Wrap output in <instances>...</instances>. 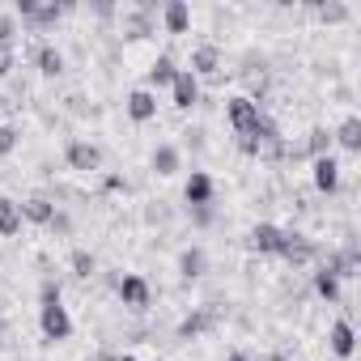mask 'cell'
Segmentation results:
<instances>
[{"label":"cell","mask_w":361,"mask_h":361,"mask_svg":"<svg viewBox=\"0 0 361 361\" xmlns=\"http://www.w3.org/2000/svg\"><path fill=\"white\" fill-rule=\"evenodd\" d=\"M39 298H43V310H39L43 336H47V340H68V336H73V319H68V310H64V302H60V285H56V281H43Z\"/></svg>","instance_id":"1"},{"label":"cell","mask_w":361,"mask_h":361,"mask_svg":"<svg viewBox=\"0 0 361 361\" xmlns=\"http://www.w3.org/2000/svg\"><path fill=\"white\" fill-rule=\"evenodd\" d=\"M226 119H230V128L238 132V136H251L255 128H259V119H264V111H259V102L255 98H230L226 102Z\"/></svg>","instance_id":"2"},{"label":"cell","mask_w":361,"mask_h":361,"mask_svg":"<svg viewBox=\"0 0 361 361\" xmlns=\"http://www.w3.org/2000/svg\"><path fill=\"white\" fill-rule=\"evenodd\" d=\"M310 174H314V188H319L323 196H336V192H340V161H336L331 153L314 157V161H310Z\"/></svg>","instance_id":"3"},{"label":"cell","mask_w":361,"mask_h":361,"mask_svg":"<svg viewBox=\"0 0 361 361\" xmlns=\"http://www.w3.org/2000/svg\"><path fill=\"white\" fill-rule=\"evenodd\" d=\"M64 161H68L73 170L90 174V170H98V166H102V149H98V145H90V140H68Z\"/></svg>","instance_id":"4"},{"label":"cell","mask_w":361,"mask_h":361,"mask_svg":"<svg viewBox=\"0 0 361 361\" xmlns=\"http://www.w3.org/2000/svg\"><path fill=\"white\" fill-rule=\"evenodd\" d=\"M170 94H174V106L178 111H192L200 102V77H192L188 68H178L174 81H170Z\"/></svg>","instance_id":"5"},{"label":"cell","mask_w":361,"mask_h":361,"mask_svg":"<svg viewBox=\"0 0 361 361\" xmlns=\"http://www.w3.org/2000/svg\"><path fill=\"white\" fill-rule=\"evenodd\" d=\"M251 251H259V255H281V243H285V230L281 226H272V221H259V226H251Z\"/></svg>","instance_id":"6"},{"label":"cell","mask_w":361,"mask_h":361,"mask_svg":"<svg viewBox=\"0 0 361 361\" xmlns=\"http://www.w3.org/2000/svg\"><path fill=\"white\" fill-rule=\"evenodd\" d=\"M319 255V247L306 238V234H293V230H285V243H281V259H289L293 268H302V264H310Z\"/></svg>","instance_id":"7"},{"label":"cell","mask_w":361,"mask_h":361,"mask_svg":"<svg viewBox=\"0 0 361 361\" xmlns=\"http://www.w3.org/2000/svg\"><path fill=\"white\" fill-rule=\"evenodd\" d=\"M319 268H323V272H331L336 281H348V276H357V247L348 243L344 251H327Z\"/></svg>","instance_id":"8"},{"label":"cell","mask_w":361,"mask_h":361,"mask_svg":"<svg viewBox=\"0 0 361 361\" xmlns=\"http://www.w3.org/2000/svg\"><path fill=\"white\" fill-rule=\"evenodd\" d=\"M115 289H119V302H123L128 310H145V306H149V298H153V289H149V281H145V276H123Z\"/></svg>","instance_id":"9"},{"label":"cell","mask_w":361,"mask_h":361,"mask_svg":"<svg viewBox=\"0 0 361 361\" xmlns=\"http://www.w3.org/2000/svg\"><path fill=\"white\" fill-rule=\"evenodd\" d=\"M209 327H217V310H213V306H200V310H192L183 323H178L174 336H178V340H196V336H204Z\"/></svg>","instance_id":"10"},{"label":"cell","mask_w":361,"mask_h":361,"mask_svg":"<svg viewBox=\"0 0 361 361\" xmlns=\"http://www.w3.org/2000/svg\"><path fill=\"white\" fill-rule=\"evenodd\" d=\"M183 200H188L192 209H200V204H213V178H209L204 170H192V178L183 183Z\"/></svg>","instance_id":"11"},{"label":"cell","mask_w":361,"mask_h":361,"mask_svg":"<svg viewBox=\"0 0 361 361\" xmlns=\"http://www.w3.org/2000/svg\"><path fill=\"white\" fill-rule=\"evenodd\" d=\"M123 106H128V115H132L136 123H149V119L157 115V94H149V90L140 85V90H132V94H128V102H123Z\"/></svg>","instance_id":"12"},{"label":"cell","mask_w":361,"mask_h":361,"mask_svg":"<svg viewBox=\"0 0 361 361\" xmlns=\"http://www.w3.org/2000/svg\"><path fill=\"white\" fill-rule=\"evenodd\" d=\"M209 272V251L204 247H188L183 255H178V276L183 281H200Z\"/></svg>","instance_id":"13"},{"label":"cell","mask_w":361,"mask_h":361,"mask_svg":"<svg viewBox=\"0 0 361 361\" xmlns=\"http://www.w3.org/2000/svg\"><path fill=\"white\" fill-rule=\"evenodd\" d=\"M353 340H357V336H353V323H348V319H336L331 331H327V344H331V353H336L340 361L353 357Z\"/></svg>","instance_id":"14"},{"label":"cell","mask_w":361,"mask_h":361,"mask_svg":"<svg viewBox=\"0 0 361 361\" xmlns=\"http://www.w3.org/2000/svg\"><path fill=\"white\" fill-rule=\"evenodd\" d=\"M149 166H153V174L170 178V174H178V166H183V153H178L174 145H157L153 157H149Z\"/></svg>","instance_id":"15"},{"label":"cell","mask_w":361,"mask_h":361,"mask_svg":"<svg viewBox=\"0 0 361 361\" xmlns=\"http://www.w3.org/2000/svg\"><path fill=\"white\" fill-rule=\"evenodd\" d=\"M217 68H221V51H217L213 43H204V47L192 51V68H188L192 77H213Z\"/></svg>","instance_id":"16"},{"label":"cell","mask_w":361,"mask_h":361,"mask_svg":"<svg viewBox=\"0 0 361 361\" xmlns=\"http://www.w3.org/2000/svg\"><path fill=\"white\" fill-rule=\"evenodd\" d=\"M161 22H166V35H188V26H192V9L183 5V0H170V5L161 9Z\"/></svg>","instance_id":"17"},{"label":"cell","mask_w":361,"mask_h":361,"mask_svg":"<svg viewBox=\"0 0 361 361\" xmlns=\"http://www.w3.org/2000/svg\"><path fill=\"white\" fill-rule=\"evenodd\" d=\"M22 209V221H35V226H47L51 217H56V204L47 200V196H30L26 204H18Z\"/></svg>","instance_id":"18"},{"label":"cell","mask_w":361,"mask_h":361,"mask_svg":"<svg viewBox=\"0 0 361 361\" xmlns=\"http://www.w3.org/2000/svg\"><path fill=\"white\" fill-rule=\"evenodd\" d=\"M35 60H39V73H43V77H60V73H64V51H60L56 43H43V47L35 51Z\"/></svg>","instance_id":"19"},{"label":"cell","mask_w":361,"mask_h":361,"mask_svg":"<svg viewBox=\"0 0 361 361\" xmlns=\"http://www.w3.org/2000/svg\"><path fill=\"white\" fill-rule=\"evenodd\" d=\"M331 140H340L348 153H361V119L357 115H344V123L331 132Z\"/></svg>","instance_id":"20"},{"label":"cell","mask_w":361,"mask_h":361,"mask_svg":"<svg viewBox=\"0 0 361 361\" xmlns=\"http://www.w3.org/2000/svg\"><path fill=\"white\" fill-rule=\"evenodd\" d=\"M174 73H178V68H174V60H170V56H157V60H153V68H149V85H145V90L153 94V90L170 85V81H174Z\"/></svg>","instance_id":"21"},{"label":"cell","mask_w":361,"mask_h":361,"mask_svg":"<svg viewBox=\"0 0 361 361\" xmlns=\"http://www.w3.org/2000/svg\"><path fill=\"white\" fill-rule=\"evenodd\" d=\"M149 30H153V22H149V5L136 9V13H123V39H145Z\"/></svg>","instance_id":"22"},{"label":"cell","mask_w":361,"mask_h":361,"mask_svg":"<svg viewBox=\"0 0 361 361\" xmlns=\"http://www.w3.org/2000/svg\"><path fill=\"white\" fill-rule=\"evenodd\" d=\"M18 230H22V209H18V200H0V234L13 238Z\"/></svg>","instance_id":"23"},{"label":"cell","mask_w":361,"mask_h":361,"mask_svg":"<svg viewBox=\"0 0 361 361\" xmlns=\"http://www.w3.org/2000/svg\"><path fill=\"white\" fill-rule=\"evenodd\" d=\"M68 13V5H39L35 13H30V26H39V30H47V26H56L60 18Z\"/></svg>","instance_id":"24"},{"label":"cell","mask_w":361,"mask_h":361,"mask_svg":"<svg viewBox=\"0 0 361 361\" xmlns=\"http://www.w3.org/2000/svg\"><path fill=\"white\" fill-rule=\"evenodd\" d=\"M68 264H73V276H81V281H90V276H94V272H98V259H94V255H90V251H85V247H77V251H73V259H68Z\"/></svg>","instance_id":"25"},{"label":"cell","mask_w":361,"mask_h":361,"mask_svg":"<svg viewBox=\"0 0 361 361\" xmlns=\"http://www.w3.org/2000/svg\"><path fill=\"white\" fill-rule=\"evenodd\" d=\"M314 293H319L323 302H340V281H336L331 272L319 268V272H314Z\"/></svg>","instance_id":"26"},{"label":"cell","mask_w":361,"mask_h":361,"mask_svg":"<svg viewBox=\"0 0 361 361\" xmlns=\"http://www.w3.org/2000/svg\"><path fill=\"white\" fill-rule=\"evenodd\" d=\"M319 22H327V26L348 22V5H319Z\"/></svg>","instance_id":"27"},{"label":"cell","mask_w":361,"mask_h":361,"mask_svg":"<svg viewBox=\"0 0 361 361\" xmlns=\"http://www.w3.org/2000/svg\"><path fill=\"white\" fill-rule=\"evenodd\" d=\"M13 35H18V18L13 13H0V47H9Z\"/></svg>","instance_id":"28"},{"label":"cell","mask_w":361,"mask_h":361,"mask_svg":"<svg viewBox=\"0 0 361 361\" xmlns=\"http://www.w3.org/2000/svg\"><path fill=\"white\" fill-rule=\"evenodd\" d=\"M13 149H18V128L0 123V157H5V153H13Z\"/></svg>","instance_id":"29"},{"label":"cell","mask_w":361,"mask_h":361,"mask_svg":"<svg viewBox=\"0 0 361 361\" xmlns=\"http://www.w3.org/2000/svg\"><path fill=\"white\" fill-rule=\"evenodd\" d=\"M47 226H51V230H56V234H64V238H68V234H73V217H68V213H64V209H56V217H51V221H47Z\"/></svg>","instance_id":"30"},{"label":"cell","mask_w":361,"mask_h":361,"mask_svg":"<svg viewBox=\"0 0 361 361\" xmlns=\"http://www.w3.org/2000/svg\"><path fill=\"white\" fill-rule=\"evenodd\" d=\"M13 73V47H0V77Z\"/></svg>","instance_id":"31"},{"label":"cell","mask_w":361,"mask_h":361,"mask_svg":"<svg viewBox=\"0 0 361 361\" xmlns=\"http://www.w3.org/2000/svg\"><path fill=\"white\" fill-rule=\"evenodd\" d=\"M192 217H196V226H213V204H200V209H192Z\"/></svg>","instance_id":"32"},{"label":"cell","mask_w":361,"mask_h":361,"mask_svg":"<svg viewBox=\"0 0 361 361\" xmlns=\"http://www.w3.org/2000/svg\"><path fill=\"white\" fill-rule=\"evenodd\" d=\"M272 361H293V357H289V353H281V348H276V353H272Z\"/></svg>","instance_id":"33"},{"label":"cell","mask_w":361,"mask_h":361,"mask_svg":"<svg viewBox=\"0 0 361 361\" xmlns=\"http://www.w3.org/2000/svg\"><path fill=\"white\" fill-rule=\"evenodd\" d=\"M94 361H115V353H98V357H94Z\"/></svg>","instance_id":"34"},{"label":"cell","mask_w":361,"mask_h":361,"mask_svg":"<svg viewBox=\"0 0 361 361\" xmlns=\"http://www.w3.org/2000/svg\"><path fill=\"white\" fill-rule=\"evenodd\" d=\"M230 361H251V357L247 353H230Z\"/></svg>","instance_id":"35"},{"label":"cell","mask_w":361,"mask_h":361,"mask_svg":"<svg viewBox=\"0 0 361 361\" xmlns=\"http://www.w3.org/2000/svg\"><path fill=\"white\" fill-rule=\"evenodd\" d=\"M115 361H136V357H128V353H119V357H115Z\"/></svg>","instance_id":"36"}]
</instances>
